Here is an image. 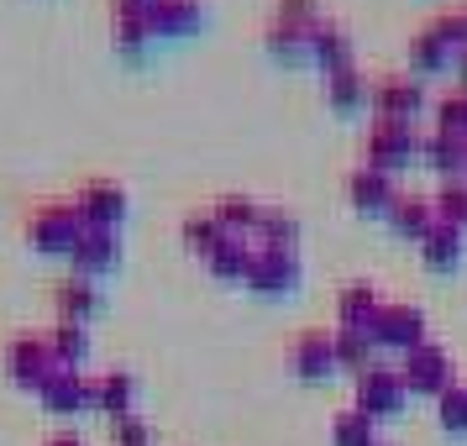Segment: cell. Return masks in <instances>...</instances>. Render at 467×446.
<instances>
[{"mask_svg":"<svg viewBox=\"0 0 467 446\" xmlns=\"http://www.w3.org/2000/svg\"><path fill=\"white\" fill-rule=\"evenodd\" d=\"M79 236H85V215H79V205L64 200V194H47V200H37V205L26 211V242H32V253L68 257L79 247Z\"/></svg>","mask_w":467,"mask_h":446,"instance_id":"cell-1","label":"cell"},{"mask_svg":"<svg viewBox=\"0 0 467 446\" xmlns=\"http://www.w3.org/2000/svg\"><path fill=\"white\" fill-rule=\"evenodd\" d=\"M64 362H58V352H53V341L43 337V331H16V337L5 341V373H11V383L16 389H26V394H43V383L58 373Z\"/></svg>","mask_w":467,"mask_h":446,"instance_id":"cell-2","label":"cell"},{"mask_svg":"<svg viewBox=\"0 0 467 446\" xmlns=\"http://www.w3.org/2000/svg\"><path fill=\"white\" fill-rule=\"evenodd\" d=\"M368 420H394L404 404H410V383H404L400 368H389V362H373V368H362L358 373V394H352Z\"/></svg>","mask_w":467,"mask_h":446,"instance_id":"cell-3","label":"cell"},{"mask_svg":"<svg viewBox=\"0 0 467 446\" xmlns=\"http://www.w3.org/2000/svg\"><path fill=\"white\" fill-rule=\"evenodd\" d=\"M362 158H368V169L400 173L404 163L420 158V131L410 127V121H383V116H373L368 142H362Z\"/></svg>","mask_w":467,"mask_h":446,"instance_id":"cell-4","label":"cell"},{"mask_svg":"<svg viewBox=\"0 0 467 446\" xmlns=\"http://www.w3.org/2000/svg\"><path fill=\"white\" fill-rule=\"evenodd\" d=\"M247 289L253 295H295L299 289V247H257L253 242V268H247Z\"/></svg>","mask_w":467,"mask_h":446,"instance_id":"cell-5","label":"cell"},{"mask_svg":"<svg viewBox=\"0 0 467 446\" xmlns=\"http://www.w3.org/2000/svg\"><path fill=\"white\" fill-rule=\"evenodd\" d=\"M368 337L379 341V352L389 347V352H415V347H425V316H420V305H400V299H389L379 316H373V326H368Z\"/></svg>","mask_w":467,"mask_h":446,"instance_id":"cell-6","label":"cell"},{"mask_svg":"<svg viewBox=\"0 0 467 446\" xmlns=\"http://www.w3.org/2000/svg\"><path fill=\"white\" fill-rule=\"evenodd\" d=\"M400 373H404V383H410V394H431V399H441L446 389L457 383L451 358H446V347H436V341H425V347H415V352H404Z\"/></svg>","mask_w":467,"mask_h":446,"instance_id":"cell-7","label":"cell"},{"mask_svg":"<svg viewBox=\"0 0 467 446\" xmlns=\"http://www.w3.org/2000/svg\"><path fill=\"white\" fill-rule=\"evenodd\" d=\"M368 106L383 121H410L415 127V116L425 110V79H415V74H383L373 85V95H368Z\"/></svg>","mask_w":467,"mask_h":446,"instance_id":"cell-8","label":"cell"},{"mask_svg":"<svg viewBox=\"0 0 467 446\" xmlns=\"http://www.w3.org/2000/svg\"><path fill=\"white\" fill-rule=\"evenodd\" d=\"M116 263H121V226H85L79 247L68 253V268L79 278H95V284H100Z\"/></svg>","mask_w":467,"mask_h":446,"instance_id":"cell-9","label":"cell"},{"mask_svg":"<svg viewBox=\"0 0 467 446\" xmlns=\"http://www.w3.org/2000/svg\"><path fill=\"white\" fill-rule=\"evenodd\" d=\"M43 410L47 415H79V410H95V379L85 368H58L53 379L43 383Z\"/></svg>","mask_w":467,"mask_h":446,"instance_id":"cell-10","label":"cell"},{"mask_svg":"<svg viewBox=\"0 0 467 446\" xmlns=\"http://www.w3.org/2000/svg\"><path fill=\"white\" fill-rule=\"evenodd\" d=\"M289 373L295 379H331V373H341L337 368V341H331V331H299L295 341H289Z\"/></svg>","mask_w":467,"mask_h":446,"instance_id":"cell-11","label":"cell"},{"mask_svg":"<svg viewBox=\"0 0 467 446\" xmlns=\"http://www.w3.org/2000/svg\"><path fill=\"white\" fill-rule=\"evenodd\" d=\"M74 205L85 215V226H121L127 221V190L116 179H85Z\"/></svg>","mask_w":467,"mask_h":446,"instance_id":"cell-12","label":"cell"},{"mask_svg":"<svg viewBox=\"0 0 467 446\" xmlns=\"http://www.w3.org/2000/svg\"><path fill=\"white\" fill-rule=\"evenodd\" d=\"M100 305H106V295H100L95 278L68 274L53 284V320H79V326H89V320L100 316Z\"/></svg>","mask_w":467,"mask_h":446,"instance_id":"cell-13","label":"cell"},{"mask_svg":"<svg viewBox=\"0 0 467 446\" xmlns=\"http://www.w3.org/2000/svg\"><path fill=\"white\" fill-rule=\"evenodd\" d=\"M347 194H352V205H358L362 215H383V221H389L394 200H400V184H394V173L362 163V169L347 173Z\"/></svg>","mask_w":467,"mask_h":446,"instance_id":"cell-14","label":"cell"},{"mask_svg":"<svg viewBox=\"0 0 467 446\" xmlns=\"http://www.w3.org/2000/svg\"><path fill=\"white\" fill-rule=\"evenodd\" d=\"M148 26L152 37H194L205 26V0H152Z\"/></svg>","mask_w":467,"mask_h":446,"instance_id":"cell-15","label":"cell"},{"mask_svg":"<svg viewBox=\"0 0 467 446\" xmlns=\"http://www.w3.org/2000/svg\"><path fill=\"white\" fill-rule=\"evenodd\" d=\"M95 410L110 415V420L137 415V373H127V368H106V373H95Z\"/></svg>","mask_w":467,"mask_h":446,"instance_id":"cell-16","label":"cell"},{"mask_svg":"<svg viewBox=\"0 0 467 446\" xmlns=\"http://www.w3.org/2000/svg\"><path fill=\"white\" fill-rule=\"evenodd\" d=\"M436 221H441V215H436V200H431V194H404L400 190L394 211H389V226H394L404 242H415V247L436 232Z\"/></svg>","mask_w":467,"mask_h":446,"instance_id":"cell-17","label":"cell"},{"mask_svg":"<svg viewBox=\"0 0 467 446\" xmlns=\"http://www.w3.org/2000/svg\"><path fill=\"white\" fill-rule=\"evenodd\" d=\"M310 58H316L320 68L358 64V58H352V32H347V22H337V16H316V22H310Z\"/></svg>","mask_w":467,"mask_h":446,"instance_id":"cell-18","label":"cell"},{"mask_svg":"<svg viewBox=\"0 0 467 446\" xmlns=\"http://www.w3.org/2000/svg\"><path fill=\"white\" fill-rule=\"evenodd\" d=\"M263 47L274 53L278 64H316V58H310V26L289 22V16H268V26H263Z\"/></svg>","mask_w":467,"mask_h":446,"instance_id":"cell-19","label":"cell"},{"mask_svg":"<svg viewBox=\"0 0 467 446\" xmlns=\"http://www.w3.org/2000/svg\"><path fill=\"white\" fill-rule=\"evenodd\" d=\"M420 163L425 169H436L441 179H462L467 173V142L462 137H451V131H420Z\"/></svg>","mask_w":467,"mask_h":446,"instance_id":"cell-20","label":"cell"},{"mask_svg":"<svg viewBox=\"0 0 467 446\" xmlns=\"http://www.w3.org/2000/svg\"><path fill=\"white\" fill-rule=\"evenodd\" d=\"M383 305H389V299L379 295V284H368V278H352V284H347V289L337 295V326H362V331H368V326H373V316H379Z\"/></svg>","mask_w":467,"mask_h":446,"instance_id":"cell-21","label":"cell"},{"mask_svg":"<svg viewBox=\"0 0 467 446\" xmlns=\"http://www.w3.org/2000/svg\"><path fill=\"white\" fill-rule=\"evenodd\" d=\"M368 95H373V85H368V74H362L358 64L326 68V100H331V110H341V116H352V110H362V106H368Z\"/></svg>","mask_w":467,"mask_h":446,"instance_id":"cell-22","label":"cell"},{"mask_svg":"<svg viewBox=\"0 0 467 446\" xmlns=\"http://www.w3.org/2000/svg\"><path fill=\"white\" fill-rule=\"evenodd\" d=\"M404 58H410V74L425 79V74H446L457 53L441 43V32H436V26H420V32L410 37V47H404Z\"/></svg>","mask_w":467,"mask_h":446,"instance_id":"cell-23","label":"cell"},{"mask_svg":"<svg viewBox=\"0 0 467 446\" xmlns=\"http://www.w3.org/2000/svg\"><path fill=\"white\" fill-rule=\"evenodd\" d=\"M467 253V232L462 226H446V221H436V232L420 242V257L425 268H436V274H446V268H457Z\"/></svg>","mask_w":467,"mask_h":446,"instance_id":"cell-24","label":"cell"},{"mask_svg":"<svg viewBox=\"0 0 467 446\" xmlns=\"http://www.w3.org/2000/svg\"><path fill=\"white\" fill-rule=\"evenodd\" d=\"M110 43L121 58H142L152 43V26H148V11H110Z\"/></svg>","mask_w":467,"mask_h":446,"instance_id":"cell-25","label":"cell"},{"mask_svg":"<svg viewBox=\"0 0 467 446\" xmlns=\"http://www.w3.org/2000/svg\"><path fill=\"white\" fill-rule=\"evenodd\" d=\"M179 236H184V247H190V253L200 257V263H205V257H211L232 232H226V226H221V221L211 215V205H205V211H190L184 221H179Z\"/></svg>","mask_w":467,"mask_h":446,"instance_id":"cell-26","label":"cell"},{"mask_svg":"<svg viewBox=\"0 0 467 446\" xmlns=\"http://www.w3.org/2000/svg\"><path fill=\"white\" fill-rule=\"evenodd\" d=\"M205 268L215 278H226V284H247V268H253V236H226L211 257H205Z\"/></svg>","mask_w":467,"mask_h":446,"instance_id":"cell-27","label":"cell"},{"mask_svg":"<svg viewBox=\"0 0 467 446\" xmlns=\"http://www.w3.org/2000/svg\"><path fill=\"white\" fill-rule=\"evenodd\" d=\"M211 215L232 236H253L257 215H263V200H253V194H221V200H211Z\"/></svg>","mask_w":467,"mask_h":446,"instance_id":"cell-28","label":"cell"},{"mask_svg":"<svg viewBox=\"0 0 467 446\" xmlns=\"http://www.w3.org/2000/svg\"><path fill=\"white\" fill-rule=\"evenodd\" d=\"M331 341H337V368L362 373V368H373V362H379V341L368 337L362 326H337V331H331Z\"/></svg>","mask_w":467,"mask_h":446,"instance_id":"cell-29","label":"cell"},{"mask_svg":"<svg viewBox=\"0 0 467 446\" xmlns=\"http://www.w3.org/2000/svg\"><path fill=\"white\" fill-rule=\"evenodd\" d=\"M257 247H299V221L284 205H268L263 200V215H257V232H253Z\"/></svg>","mask_w":467,"mask_h":446,"instance_id":"cell-30","label":"cell"},{"mask_svg":"<svg viewBox=\"0 0 467 446\" xmlns=\"http://www.w3.org/2000/svg\"><path fill=\"white\" fill-rule=\"evenodd\" d=\"M47 341H53V352H58L64 368H85L89 362V326H79V320H53Z\"/></svg>","mask_w":467,"mask_h":446,"instance_id":"cell-31","label":"cell"},{"mask_svg":"<svg viewBox=\"0 0 467 446\" xmlns=\"http://www.w3.org/2000/svg\"><path fill=\"white\" fill-rule=\"evenodd\" d=\"M331 446H379V420H368L358 404L331 415Z\"/></svg>","mask_w":467,"mask_h":446,"instance_id":"cell-32","label":"cell"},{"mask_svg":"<svg viewBox=\"0 0 467 446\" xmlns=\"http://www.w3.org/2000/svg\"><path fill=\"white\" fill-rule=\"evenodd\" d=\"M431 127L436 131H451L467 142V89H446L441 100L431 106Z\"/></svg>","mask_w":467,"mask_h":446,"instance_id":"cell-33","label":"cell"},{"mask_svg":"<svg viewBox=\"0 0 467 446\" xmlns=\"http://www.w3.org/2000/svg\"><path fill=\"white\" fill-rule=\"evenodd\" d=\"M436 200V215H441L446 226H462L467 232V173L462 179H441V190L431 194Z\"/></svg>","mask_w":467,"mask_h":446,"instance_id":"cell-34","label":"cell"},{"mask_svg":"<svg viewBox=\"0 0 467 446\" xmlns=\"http://www.w3.org/2000/svg\"><path fill=\"white\" fill-rule=\"evenodd\" d=\"M436 420L451 436H467V383H451L441 399H436Z\"/></svg>","mask_w":467,"mask_h":446,"instance_id":"cell-35","label":"cell"},{"mask_svg":"<svg viewBox=\"0 0 467 446\" xmlns=\"http://www.w3.org/2000/svg\"><path fill=\"white\" fill-rule=\"evenodd\" d=\"M110 446H152V430L142 415H127V420H110Z\"/></svg>","mask_w":467,"mask_h":446,"instance_id":"cell-36","label":"cell"},{"mask_svg":"<svg viewBox=\"0 0 467 446\" xmlns=\"http://www.w3.org/2000/svg\"><path fill=\"white\" fill-rule=\"evenodd\" d=\"M274 16H289V22H316V16H326L320 11V0H274Z\"/></svg>","mask_w":467,"mask_h":446,"instance_id":"cell-37","label":"cell"},{"mask_svg":"<svg viewBox=\"0 0 467 446\" xmlns=\"http://www.w3.org/2000/svg\"><path fill=\"white\" fill-rule=\"evenodd\" d=\"M451 74H457V89H467V47L451 58Z\"/></svg>","mask_w":467,"mask_h":446,"instance_id":"cell-38","label":"cell"},{"mask_svg":"<svg viewBox=\"0 0 467 446\" xmlns=\"http://www.w3.org/2000/svg\"><path fill=\"white\" fill-rule=\"evenodd\" d=\"M43 446H85V441H79V436H74V430H58V436H47Z\"/></svg>","mask_w":467,"mask_h":446,"instance_id":"cell-39","label":"cell"},{"mask_svg":"<svg viewBox=\"0 0 467 446\" xmlns=\"http://www.w3.org/2000/svg\"><path fill=\"white\" fill-rule=\"evenodd\" d=\"M462 16H467V0H462Z\"/></svg>","mask_w":467,"mask_h":446,"instance_id":"cell-40","label":"cell"},{"mask_svg":"<svg viewBox=\"0 0 467 446\" xmlns=\"http://www.w3.org/2000/svg\"><path fill=\"white\" fill-rule=\"evenodd\" d=\"M379 446H389V441H379Z\"/></svg>","mask_w":467,"mask_h":446,"instance_id":"cell-41","label":"cell"}]
</instances>
